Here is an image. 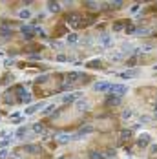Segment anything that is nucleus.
I'll list each match as a JSON object with an SVG mask.
<instances>
[{
    "instance_id": "obj_20",
    "label": "nucleus",
    "mask_w": 157,
    "mask_h": 159,
    "mask_svg": "<svg viewBox=\"0 0 157 159\" xmlns=\"http://www.w3.org/2000/svg\"><path fill=\"white\" fill-rule=\"evenodd\" d=\"M31 130H33L35 133H44V124H40V123H35V124L31 126Z\"/></svg>"
},
{
    "instance_id": "obj_27",
    "label": "nucleus",
    "mask_w": 157,
    "mask_h": 159,
    "mask_svg": "<svg viewBox=\"0 0 157 159\" xmlns=\"http://www.w3.org/2000/svg\"><path fill=\"white\" fill-rule=\"evenodd\" d=\"M6 157H9V150L2 148V150H0V159H6Z\"/></svg>"
},
{
    "instance_id": "obj_37",
    "label": "nucleus",
    "mask_w": 157,
    "mask_h": 159,
    "mask_svg": "<svg viewBox=\"0 0 157 159\" xmlns=\"http://www.w3.org/2000/svg\"><path fill=\"white\" fill-rule=\"evenodd\" d=\"M126 66H135V59H130V60L126 62Z\"/></svg>"
},
{
    "instance_id": "obj_30",
    "label": "nucleus",
    "mask_w": 157,
    "mask_h": 159,
    "mask_svg": "<svg viewBox=\"0 0 157 159\" xmlns=\"http://www.w3.org/2000/svg\"><path fill=\"white\" fill-rule=\"evenodd\" d=\"M135 35H139V37H141V35H148V29H141V28H137V29H135Z\"/></svg>"
},
{
    "instance_id": "obj_7",
    "label": "nucleus",
    "mask_w": 157,
    "mask_h": 159,
    "mask_svg": "<svg viewBox=\"0 0 157 159\" xmlns=\"http://www.w3.org/2000/svg\"><path fill=\"white\" fill-rule=\"evenodd\" d=\"M66 22H68L71 28H77V26H80V17L79 15H70L68 18H66Z\"/></svg>"
},
{
    "instance_id": "obj_38",
    "label": "nucleus",
    "mask_w": 157,
    "mask_h": 159,
    "mask_svg": "<svg viewBox=\"0 0 157 159\" xmlns=\"http://www.w3.org/2000/svg\"><path fill=\"white\" fill-rule=\"evenodd\" d=\"M29 59H33V60H40V55H29Z\"/></svg>"
},
{
    "instance_id": "obj_3",
    "label": "nucleus",
    "mask_w": 157,
    "mask_h": 159,
    "mask_svg": "<svg viewBox=\"0 0 157 159\" xmlns=\"http://www.w3.org/2000/svg\"><path fill=\"white\" fill-rule=\"evenodd\" d=\"M110 88H111V84L106 82V81H99V82L93 84V90H95V92H110Z\"/></svg>"
},
{
    "instance_id": "obj_34",
    "label": "nucleus",
    "mask_w": 157,
    "mask_h": 159,
    "mask_svg": "<svg viewBox=\"0 0 157 159\" xmlns=\"http://www.w3.org/2000/svg\"><path fill=\"white\" fill-rule=\"evenodd\" d=\"M48 79H50V75H42V77H38V79H37V82H46Z\"/></svg>"
},
{
    "instance_id": "obj_16",
    "label": "nucleus",
    "mask_w": 157,
    "mask_h": 159,
    "mask_svg": "<svg viewBox=\"0 0 157 159\" xmlns=\"http://www.w3.org/2000/svg\"><path fill=\"white\" fill-rule=\"evenodd\" d=\"M66 42H68V44H77L79 42V35L77 33H70L68 37H66Z\"/></svg>"
},
{
    "instance_id": "obj_19",
    "label": "nucleus",
    "mask_w": 157,
    "mask_h": 159,
    "mask_svg": "<svg viewBox=\"0 0 157 159\" xmlns=\"http://www.w3.org/2000/svg\"><path fill=\"white\" fill-rule=\"evenodd\" d=\"M48 9H50L51 13H59V11H60V6H59L57 2H50V4H48Z\"/></svg>"
},
{
    "instance_id": "obj_1",
    "label": "nucleus",
    "mask_w": 157,
    "mask_h": 159,
    "mask_svg": "<svg viewBox=\"0 0 157 159\" xmlns=\"http://www.w3.org/2000/svg\"><path fill=\"white\" fill-rule=\"evenodd\" d=\"M99 44H101V48H104V50L113 48V37H111L110 33H101L99 35Z\"/></svg>"
},
{
    "instance_id": "obj_17",
    "label": "nucleus",
    "mask_w": 157,
    "mask_h": 159,
    "mask_svg": "<svg viewBox=\"0 0 157 159\" xmlns=\"http://www.w3.org/2000/svg\"><path fill=\"white\" fill-rule=\"evenodd\" d=\"M18 17L24 18V20H28V18H31V11H29L28 8H26V9H20V11H18Z\"/></svg>"
},
{
    "instance_id": "obj_12",
    "label": "nucleus",
    "mask_w": 157,
    "mask_h": 159,
    "mask_svg": "<svg viewBox=\"0 0 157 159\" xmlns=\"http://www.w3.org/2000/svg\"><path fill=\"white\" fill-rule=\"evenodd\" d=\"M75 108H77L79 112H86V110L89 108V102H88V101H84V99H79V101H77V104H75Z\"/></svg>"
},
{
    "instance_id": "obj_31",
    "label": "nucleus",
    "mask_w": 157,
    "mask_h": 159,
    "mask_svg": "<svg viewBox=\"0 0 157 159\" xmlns=\"http://www.w3.org/2000/svg\"><path fill=\"white\" fill-rule=\"evenodd\" d=\"M88 66H89V68H99V66H101V60L97 59V60H93V62H89Z\"/></svg>"
},
{
    "instance_id": "obj_33",
    "label": "nucleus",
    "mask_w": 157,
    "mask_h": 159,
    "mask_svg": "<svg viewBox=\"0 0 157 159\" xmlns=\"http://www.w3.org/2000/svg\"><path fill=\"white\" fill-rule=\"evenodd\" d=\"M57 60H59V62H66V60H68V57L60 53V55H57Z\"/></svg>"
},
{
    "instance_id": "obj_18",
    "label": "nucleus",
    "mask_w": 157,
    "mask_h": 159,
    "mask_svg": "<svg viewBox=\"0 0 157 159\" xmlns=\"http://www.w3.org/2000/svg\"><path fill=\"white\" fill-rule=\"evenodd\" d=\"M152 50H153V46H150V44H144V46L137 48L135 51H137V53H148V51H152Z\"/></svg>"
},
{
    "instance_id": "obj_10",
    "label": "nucleus",
    "mask_w": 157,
    "mask_h": 159,
    "mask_svg": "<svg viewBox=\"0 0 157 159\" xmlns=\"http://www.w3.org/2000/svg\"><path fill=\"white\" fill-rule=\"evenodd\" d=\"M106 104H108V106H117V104H121V97L110 93V95L106 97Z\"/></svg>"
},
{
    "instance_id": "obj_9",
    "label": "nucleus",
    "mask_w": 157,
    "mask_h": 159,
    "mask_svg": "<svg viewBox=\"0 0 157 159\" xmlns=\"http://www.w3.org/2000/svg\"><path fill=\"white\" fill-rule=\"evenodd\" d=\"M79 79H82V73L71 72V73H68V75H66V81H68V84H73V82H77Z\"/></svg>"
},
{
    "instance_id": "obj_11",
    "label": "nucleus",
    "mask_w": 157,
    "mask_h": 159,
    "mask_svg": "<svg viewBox=\"0 0 157 159\" xmlns=\"http://www.w3.org/2000/svg\"><path fill=\"white\" fill-rule=\"evenodd\" d=\"M137 145H139L141 148H144V146H148V145H150V133H141V137H139V141H137Z\"/></svg>"
},
{
    "instance_id": "obj_5",
    "label": "nucleus",
    "mask_w": 157,
    "mask_h": 159,
    "mask_svg": "<svg viewBox=\"0 0 157 159\" xmlns=\"http://www.w3.org/2000/svg\"><path fill=\"white\" fill-rule=\"evenodd\" d=\"M57 141H59L60 145H66V143H70V141H73V135H70V133H66V132H60V133H57Z\"/></svg>"
},
{
    "instance_id": "obj_28",
    "label": "nucleus",
    "mask_w": 157,
    "mask_h": 159,
    "mask_svg": "<svg viewBox=\"0 0 157 159\" xmlns=\"http://www.w3.org/2000/svg\"><path fill=\"white\" fill-rule=\"evenodd\" d=\"M130 117H131V110H124V112H122V119L128 121Z\"/></svg>"
},
{
    "instance_id": "obj_14",
    "label": "nucleus",
    "mask_w": 157,
    "mask_h": 159,
    "mask_svg": "<svg viewBox=\"0 0 157 159\" xmlns=\"http://www.w3.org/2000/svg\"><path fill=\"white\" fill-rule=\"evenodd\" d=\"M89 159H106V154H102L99 150H92L89 152Z\"/></svg>"
},
{
    "instance_id": "obj_4",
    "label": "nucleus",
    "mask_w": 157,
    "mask_h": 159,
    "mask_svg": "<svg viewBox=\"0 0 157 159\" xmlns=\"http://www.w3.org/2000/svg\"><path fill=\"white\" fill-rule=\"evenodd\" d=\"M80 95H82V93H66V95H62V102H64V104H71V102H77Z\"/></svg>"
},
{
    "instance_id": "obj_29",
    "label": "nucleus",
    "mask_w": 157,
    "mask_h": 159,
    "mask_svg": "<svg viewBox=\"0 0 157 159\" xmlns=\"http://www.w3.org/2000/svg\"><path fill=\"white\" fill-rule=\"evenodd\" d=\"M53 110H55V104H50V106H46V108L42 110V113H51Z\"/></svg>"
},
{
    "instance_id": "obj_26",
    "label": "nucleus",
    "mask_w": 157,
    "mask_h": 159,
    "mask_svg": "<svg viewBox=\"0 0 157 159\" xmlns=\"http://www.w3.org/2000/svg\"><path fill=\"white\" fill-rule=\"evenodd\" d=\"M26 150H28L29 154H37V152H38V146H35V145H29V146H26Z\"/></svg>"
},
{
    "instance_id": "obj_2",
    "label": "nucleus",
    "mask_w": 157,
    "mask_h": 159,
    "mask_svg": "<svg viewBox=\"0 0 157 159\" xmlns=\"http://www.w3.org/2000/svg\"><path fill=\"white\" fill-rule=\"evenodd\" d=\"M128 86L126 84H111V88H110V93L111 95H117V97H122V95H126L128 93Z\"/></svg>"
},
{
    "instance_id": "obj_21",
    "label": "nucleus",
    "mask_w": 157,
    "mask_h": 159,
    "mask_svg": "<svg viewBox=\"0 0 157 159\" xmlns=\"http://www.w3.org/2000/svg\"><path fill=\"white\" fill-rule=\"evenodd\" d=\"M122 53H131V51H135V48H133V44H122Z\"/></svg>"
},
{
    "instance_id": "obj_13",
    "label": "nucleus",
    "mask_w": 157,
    "mask_h": 159,
    "mask_svg": "<svg viewBox=\"0 0 157 159\" xmlns=\"http://www.w3.org/2000/svg\"><path fill=\"white\" fill-rule=\"evenodd\" d=\"M108 57H110V60H113V62H121L124 59V53L122 51H113V53H110Z\"/></svg>"
},
{
    "instance_id": "obj_6",
    "label": "nucleus",
    "mask_w": 157,
    "mask_h": 159,
    "mask_svg": "<svg viewBox=\"0 0 157 159\" xmlns=\"http://www.w3.org/2000/svg\"><path fill=\"white\" fill-rule=\"evenodd\" d=\"M46 102H38V104H33V106H29V108H26V115H31V113H35V112H38V110H44L46 106H44Z\"/></svg>"
},
{
    "instance_id": "obj_15",
    "label": "nucleus",
    "mask_w": 157,
    "mask_h": 159,
    "mask_svg": "<svg viewBox=\"0 0 157 159\" xmlns=\"http://www.w3.org/2000/svg\"><path fill=\"white\" fill-rule=\"evenodd\" d=\"M28 93H29V92H28V90H26L24 86H18V88H17V95H18V101H22V99H24Z\"/></svg>"
},
{
    "instance_id": "obj_25",
    "label": "nucleus",
    "mask_w": 157,
    "mask_h": 159,
    "mask_svg": "<svg viewBox=\"0 0 157 159\" xmlns=\"http://www.w3.org/2000/svg\"><path fill=\"white\" fill-rule=\"evenodd\" d=\"M135 29H137V28L133 26V24H128V26L124 28V31H126V33H130V35H131V33H135Z\"/></svg>"
},
{
    "instance_id": "obj_8",
    "label": "nucleus",
    "mask_w": 157,
    "mask_h": 159,
    "mask_svg": "<svg viewBox=\"0 0 157 159\" xmlns=\"http://www.w3.org/2000/svg\"><path fill=\"white\" fill-rule=\"evenodd\" d=\"M137 73H139V70H135V68H133V70H124V72H121L119 75H121L122 79H133V77H137Z\"/></svg>"
},
{
    "instance_id": "obj_32",
    "label": "nucleus",
    "mask_w": 157,
    "mask_h": 159,
    "mask_svg": "<svg viewBox=\"0 0 157 159\" xmlns=\"http://www.w3.org/2000/svg\"><path fill=\"white\" fill-rule=\"evenodd\" d=\"M9 143H11V139H4L2 143H0V148H6V146H9Z\"/></svg>"
},
{
    "instance_id": "obj_39",
    "label": "nucleus",
    "mask_w": 157,
    "mask_h": 159,
    "mask_svg": "<svg viewBox=\"0 0 157 159\" xmlns=\"http://www.w3.org/2000/svg\"><path fill=\"white\" fill-rule=\"evenodd\" d=\"M152 154H157V145H155V146H152Z\"/></svg>"
},
{
    "instance_id": "obj_35",
    "label": "nucleus",
    "mask_w": 157,
    "mask_h": 159,
    "mask_svg": "<svg viewBox=\"0 0 157 159\" xmlns=\"http://www.w3.org/2000/svg\"><path fill=\"white\" fill-rule=\"evenodd\" d=\"M22 102H26V104H28V102H31V93H28L24 99H22Z\"/></svg>"
},
{
    "instance_id": "obj_40",
    "label": "nucleus",
    "mask_w": 157,
    "mask_h": 159,
    "mask_svg": "<svg viewBox=\"0 0 157 159\" xmlns=\"http://www.w3.org/2000/svg\"><path fill=\"white\" fill-rule=\"evenodd\" d=\"M153 110H155V112H157V102H155V104H153Z\"/></svg>"
},
{
    "instance_id": "obj_24",
    "label": "nucleus",
    "mask_w": 157,
    "mask_h": 159,
    "mask_svg": "<svg viewBox=\"0 0 157 159\" xmlns=\"http://www.w3.org/2000/svg\"><path fill=\"white\" fill-rule=\"evenodd\" d=\"M124 28H126V24H122V22H115V24H113V31H121Z\"/></svg>"
},
{
    "instance_id": "obj_22",
    "label": "nucleus",
    "mask_w": 157,
    "mask_h": 159,
    "mask_svg": "<svg viewBox=\"0 0 157 159\" xmlns=\"http://www.w3.org/2000/svg\"><path fill=\"white\" fill-rule=\"evenodd\" d=\"M26 133H28V126H22V128H18V130H17V137H18V139H22Z\"/></svg>"
},
{
    "instance_id": "obj_36",
    "label": "nucleus",
    "mask_w": 157,
    "mask_h": 159,
    "mask_svg": "<svg viewBox=\"0 0 157 159\" xmlns=\"http://www.w3.org/2000/svg\"><path fill=\"white\" fill-rule=\"evenodd\" d=\"M150 121V115H141V123H148Z\"/></svg>"
},
{
    "instance_id": "obj_23",
    "label": "nucleus",
    "mask_w": 157,
    "mask_h": 159,
    "mask_svg": "<svg viewBox=\"0 0 157 159\" xmlns=\"http://www.w3.org/2000/svg\"><path fill=\"white\" fill-rule=\"evenodd\" d=\"M131 137V130H122L121 132V139L124 141V139H130Z\"/></svg>"
}]
</instances>
